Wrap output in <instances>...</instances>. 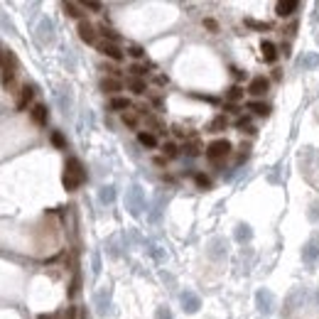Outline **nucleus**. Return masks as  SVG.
Segmentation results:
<instances>
[{"label": "nucleus", "instance_id": "19", "mask_svg": "<svg viewBox=\"0 0 319 319\" xmlns=\"http://www.w3.org/2000/svg\"><path fill=\"white\" fill-rule=\"evenodd\" d=\"M99 27V34L106 40V42H113V44H118V40H121V34H118V30L116 27H110L108 22H101V25H96Z\"/></svg>", "mask_w": 319, "mask_h": 319}, {"label": "nucleus", "instance_id": "15", "mask_svg": "<svg viewBox=\"0 0 319 319\" xmlns=\"http://www.w3.org/2000/svg\"><path fill=\"white\" fill-rule=\"evenodd\" d=\"M299 10V3H295V0H280L275 5V15L277 17H283V20H287V17H295V12Z\"/></svg>", "mask_w": 319, "mask_h": 319}, {"label": "nucleus", "instance_id": "54", "mask_svg": "<svg viewBox=\"0 0 319 319\" xmlns=\"http://www.w3.org/2000/svg\"><path fill=\"white\" fill-rule=\"evenodd\" d=\"M165 162H167V160L162 157V155H157V157H155V165H165Z\"/></svg>", "mask_w": 319, "mask_h": 319}, {"label": "nucleus", "instance_id": "26", "mask_svg": "<svg viewBox=\"0 0 319 319\" xmlns=\"http://www.w3.org/2000/svg\"><path fill=\"white\" fill-rule=\"evenodd\" d=\"M108 108L116 110V113H125V110H130V99H125V96H113L108 101Z\"/></svg>", "mask_w": 319, "mask_h": 319}, {"label": "nucleus", "instance_id": "49", "mask_svg": "<svg viewBox=\"0 0 319 319\" xmlns=\"http://www.w3.org/2000/svg\"><path fill=\"white\" fill-rule=\"evenodd\" d=\"M62 319H77V307H69L64 314H62Z\"/></svg>", "mask_w": 319, "mask_h": 319}, {"label": "nucleus", "instance_id": "21", "mask_svg": "<svg viewBox=\"0 0 319 319\" xmlns=\"http://www.w3.org/2000/svg\"><path fill=\"white\" fill-rule=\"evenodd\" d=\"M121 121H123V125H128V128H138L140 121H143V116H140L138 108H130V110H125V113H121Z\"/></svg>", "mask_w": 319, "mask_h": 319}, {"label": "nucleus", "instance_id": "34", "mask_svg": "<svg viewBox=\"0 0 319 319\" xmlns=\"http://www.w3.org/2000/svg\"><path fill=\"white\" fill-rule=\"evenodd\" d=\"M3 69H10V71H17V57L12 54L10 49H3Z\"/></svg>", "mask_w": 319, "mask_h": 319}, {"label": "nucleus", "instance_id": "40", "mask_svg": "<svg viewBox=\"0 0 319 319\" xmlns=\"http://www.w3.org/2000/svg\"><path fill=\"white\" fill-rule=\"evenodd\" d=\"M162 204H165V199H162V197L155 201L153 214H150V221H153V223H157V221H160V216H162Z\"/></svg>", "mask_w": 319, "mask_h": 319}, {"label": "nucleus", "instance_id": "31", "mask_svg": "<svg viewBox=\"0 0 319 319\" xmlns=\"http://www.w3.org/2000/svg\"><path fill=\"white\" fill-rule=\"evenodd\" d=\"M125 86L130 88V93H135V96H143L145 91H147V84H145V79H135V77L128 79V84H125Z\"/></svg>", "mask_w": 319, "mask_h": 319}, {"label": "nucleus", "instance_id": "2", "mask_svg": "<svg viewBox=\"0 0 319 319\" xmlns=\"http://www.w3.org/2000/svg\"><path fill=\"white\" fill-rule=\"evenodd\" d=\"M231 153H233V145L229 143L226 138H216V140H211V143L204 147V155H207V160H209L214 167L223 165Z\"/></svg>", "mask_w": 319, "mask_h": 319}, {"label": "nucleus", "instance_id": "23", "mask_svg": "<svg viewBox=\"0 0 319 319\" xmlns=\"http://www.w3.org/2000/svg\"><path fill=\"white\" fill-rule=\"evenodd\" d=\"M246 110H251V113L260 116V118H268V116H270V106H268L265 101H248V103H246Z\"/></svg>", "mask_w": 319, "mask_h": 319}, {"label": "nucleus", "instance_id": "29", "mask_svg": "<svg viewBox=\"0 0 319 319\" xmlns=\"http://www.w3.org/2000/svg\"><path fill=\"white\" fill-rule=\"evenodd\" d=\"M182 153L189 155V157H197V155H201V153H204L201 140H199V138H194V140H187V143H184V147H182Z\"/></svg>", "mask_w": 319, "mask_h": 319}, {"label": "nucleus", "instance_id": "46", "mask_svg": "<svg viewBox=\"0 0 319 319\" xmlns=\"http://www.w3.org/2000/svg\"><path fill=\"white\" fill-rule=\"evenodd\" d=\"M84 5V10H91V12H101L103 10V5L101 3H81Z\"/></svg>", "mask_w": 319, "mask_h": 319}, {"label": "nucleus", "instance_id": "24", "mask_svg": "<svg viewBox=\"0 0 319 319\" xmlns=\"http://www.w3.org/2000/svg\"><path fill=\"white\" fill-rule=\"evenodd\" d=\"M297 66H299V69H307V71L317 69V66H319V54H314V52H305V54L299 57Z\"/></svg>", "mask_w": 319, "mask_h": 319}, {"label": "nucleus", "instance_id": "36", "mask_svg": "<svg viewBox=\"0 0 319 319\" xmlns=\"http://www.w3.org/2000/svg\"><path fill=\"white\" fill-rule=\"evenodd\" d=\"M194 184H197L199 189H209L211 187L209 175H204V172H194Z\"/></svg>", "mask_w": 319, "mask_h": 319}, {"label": "nucleus", "instance_id": "42", "mask_svg": "<svg viewBox=\"0 0 319 319\" xmlns=\"http://www.w3.org/2000/svg\"><path fill=\"white\" fill-rule=\"evenodd\" d=\"M125 52H128L133 59H143V57H145V49L140 47V44H128V49H125Z\"/></svg>", "mask_w": 319, "mask_h": 319}, {"label": "nucleus", "instance_id": "52", "mask_svg": "<svg viewBox=\"0 0 319 319\" xmlns=\"http://www.w3.org/2000/svg\"><path fill=\"white\" fill-rule=\"evenodd\" d=\"M167 81H170V79H167V77H162V74H160V77H155V84H157V86H165Z\"/></svg>", "mask_w": 319, "mask_h": 319}, {"label": "nucleus", "instance_id": "20", "mask_svg": "<svg viewBox=\"0 0 319 319\" xmlns=\"http://www.w3.org/2000/svg\"><path fill=\"white\" fill-rule=\"evenodd\" d=\"M0 81H3V86L8 88V91H20V88H17V71L3 69V71H0Z\"/></svg>", "mask_w": 319, "mask_h": 319}, {"label": "nucleus", "instance_id": "14", "mask_svg": "<svg viewBox=\"0 0 319 319\" xmlns=\"http://www.w3.org/2000/svg\"><path fill=\"white\" fill-rule=\"evenodd\" d=\"M123 88H125V84H123L121 79H116V77H103L101 79V91L108 93L110 99H113L116 93H121Z\"/></svg>", "mask_w": 319, "mask_h": 319}, {"label": "nucleus", "instance_id": "17", "mask_svg": "<svg viewBox=\"0 0 319 319\" xmlns=\"http://www.w3.org/2000/svg\"><path fill=\"white\" fill-rule=\"evenodd\" d=\"M260 57H263V62H268V64H275L277 62V47L270 40H263L260 42Z\"/></svg>", "mask_w": 319, "mask_h": 319}, {"label": "nucleus", "instance_id": "10", "mask_svg": "<svg viewBox=\"0 0 319 319\" xmlns=\"http://www.w3.org/2000/svg\"><path fill=\"white\" fill-rule=\"evenodd\" d=\"M96 49H99L101 54L106 57V59H113V62H121L123 59V49L118 47V44L113 42H106V40H99V44H96Z\"/></svg>", "mask_w": 319, "mask_h": 319}, {"label": "nucleus", "instance_id": "25", "mask_svg": "<svg viewBox=\"0 0 319 319\" xmlns=\"http://www.w3.org/2000/svg\"><path fill=\"white\" fill-rule=\"evenodd\" d=\"M226 128H229V116H226V113H219V116L207 125V133H223Z\"/></svg>", "mask_w": 319, "mask_h": 319}, {"label": "nucleus", "instance_id": "6", "mask_svg": "<svg viewBox=\"0 0 319 319\" xmlns=\"http://www.w3.org/2000/svg\"><path fill=\"white\" fill-rule=\"evenodd\" d=\"M77 32L79 37H81V42H86V44H99V27L93 25V22L88 20H81L77 25Z\"/></svg>", "mask_w": 319, "mask_h": 319}, {"label": "nucleus", "instance_id": "18", "mask_svg": "<svg viewBox=\"0 0 319 319\" xmlns=\"http://www.w3.org/2000/svg\"><path fill=\"white\" fill-rule=\"evenodd\" d=\"M62 8H64V12L69 15V17H74V20H79V22L86 20V10H84L81 3H64Z\"/></svg>", "mask_w": 319, "mask_h": 319}, {"label": "nucleus", "instance_id": "53", "mask_svg": "<svg viewBox=\"0 0 319 319\" xmlns=\"http://www.w3.org/2000/svg\"><path fill=\"white\" fill-rule=\"evenodd\" d=\"M231 71H233V77H236V79H243V77H246V74H243L241 69H236V66H233Z\"/></svg>", "mask_w": 319, "mask_h": 319}, {"label": "nucleus", "instance_id": "11", "mask_svg": "<svg viewBox=\"0 0 319 319\" xmlns=\"http://www.w3.org/2000/svg\"><path fill=\"white\" fill-rule=\"evenodd\" d=\"M34 91L37 88L32 86V84H22L20 86V91H17V101H15V108L17 110H25L30 103H32V99H34Z\"/></svg>", "mask_w": 319, "mask_h": 319}, {"label": "nucleus", "instance_id": "48", "mask_svg": "<svg viewBox=\"0 0 319 319\" xmlns=\"http://www.w3.org/2000/svg\"><path fill=\"white\" fill-rule=\"evenodd\" d=\"M101 273V258L99 253H93V275H99Z\"/></svg>", "mask_w": 319, "mask_h": 319}, {"label": "nucleus", "instance_id": "41", "mask_svg": "<svg viewBox=\"0 0 319 319\" xmlns=\"http://www.w3.org/2000/svg\"><path fill=\"white\" fill-rule=\"evenodd\" d=\"M246 27H251V30H258V32H265V30H270V25L268 22H258V20H246Z\"/></svg>", "mask_w": 319, "mask_h": 319}, {"label": "nucleus", "instance_id": "35", "mask_svg": "<svg viewBox=\"0 0 319 319\" xmlns=\"http://www.w3.org/2000/svg\"><path fill=\"white\" fill-rule=\"evenodd\" d=\"M236 128L243 130V133H251V135L255 133L253 123H251V116H238V118H236Z\"/></svg>", "mask_w": 319, "mask_h": 319}, {"label": "nucleus", "instance_id": "55", "mask_svg": "<svg viewBox=\"0 0 319 319\" xmlns=\"http://www.w3.org/2000/svg\"><path fill=\"white\" fill-rule=\"evenodd\" d=\"M0 69H3V49H0Z\"/></svg>", "mask_w": 319, "mask_h": 319}, {"label": "nucleus", "instance_id": "51", "mask_svg": "<svg viewBox=\"0 0 319 319\" xmlns=\"http://www.w3.org/2000/svg\"><path fill=\"white\" fill-rule=\"evenodd\" d=\"M223 108H226V113H238V106H236V103H226V106H223Z\"/></svg>", "mask_w": 319, "mask_h": 319}, {"label": "nucleus", "instance_id": "43", "mask_svg": "<svg viewBox=\"0 0 319 319\" xmlns=\"http://www.w3.org/2000/svg\"><path fill=\"white\" fill-rule=\"evenodd\" d=\"M155 319H175V317H172V312H170V307H167V305H160V307H157V312H155Z\"/></svg>", "mask_w": 319, "mask_h": 319}, {"label": "nucleus", "instance_id": "27", "mask_svg": "<svg viewBox=\"0 0 319 319\" xmlns=\"http://www.w3.org/2000/svg\"><path fill=\"white\" fill-rule=\"evenodd\" d=\"M233 238L238 243H248L251 238H253V229L248 226V223H238L236 226V233H233Z\"/></svg>", "mask_w": 319, "mask_h": 319}, {"label": "nucleus", "instance_id": "28", "mask_svg": "<svg viewBox=\"0 0 319 319\" xmlns=\"http://www.w3.org/2000/svg\"><path fill=\"white\" fill-rule=\"evenodd\" d=\"M248 91H243V86H238V84H233L229 91H226V103H236L238 106V101H243V96H246Z\"/></svg>", "mask_w": 319, "mask_h": 319}, {"label": "nucleus", "instance_id": "50", "mask_svg": "<svg viewBox=\"0 0 319 319\" xmlns=\"http://www.w3.org/2000/svg\"><path fill=\"white\" fill-rule=\"evenodd\" d=\"M283 74H285V71H283V69H280V66H275V69H273V81H280V79H283Z\"/></svg>", "mask_w": 319, "mask_h": 319}, {"label": "nucleus", "instance_id": "8", "mask_svg": "<svg viewBox=\"0 0 319 319\" xmlns=\"http://www.w3.org/2000/svg\"><path fill=\"white\" fill-rule=\"evenodd\" d=\"M268 91H270V79L268 77H253L251 81H248V93L255 96V99L265 96Z\"/></svg>", "mask_w": 319, "mask_h": 319}, {"label": "nucleus", "instance_id": "5", "mask_svg": "<svg viewBox=\"0 0 319 319\" xmlns=\"http://www.w3.org/2000/svg\"><path fill=\"white\" fill-rule=\"evenodd\" d=\"M255 305H258V312H260V314H273V312H275V295H273L270 290L260 287V290L255 292Z\"/></svg>", "mask_w": 319, "mask_h": 319}, {"label": "nucleus", "instance_id": "39", "mask_svg": "<svg viewBox=\"0 0 319 319\" xmlns=\"http://www.w3.org/2000/svg\"><path fill=\"white\" fill-rule=\"evenodd\" d=\"M307 219L312 221V223H319V199H314V201L309 204V209H307Z\"/></svg>", "mask_w": 319, "mask_h": 319}, {"label": "nucleus", "instance_id": "33", "mask_svg": "<svg viewBox=\"0 0 319 319\" xmlns=\"http://www.w3.org/2000/svg\"><path fill=\"white\" fill-rule=\"evenodd\" d=\"M99 199H101V204H113V199H116V187H113V184H106V187H101Z\"/></svg>", "mask_w": 319, "mask_h": 319}, {"label": "nucleus", "instance_id": "7", "mask_svg": "<svg viewBox=\"0 0 319 319\" xmlns=\"http://www.w3.org/2000/svg\"><path fill=\"white\" fill-rule=\"evenodd\" d=\"M93 305H96V312L99 317H106L110 312V287H101L99 292L93 295Z\"/></svg>", "mask_w": 319, "mask_h": 319}, {"label": "nucleus", "instance_id": "12", "mask_svg": "<svg viewBox=\"0 0 319 319\" xmlns=\"http://www.w3.org/2000/svg\"><path fill=\"white\" fill-rule=\"evenodd\" d=\"M319 258V236H312L307 243H305V248H302V260L307 265L317 263Z\"/></svg>", "mask_w": 319, "mask_h": 319}, {"label": "nucleus", "instance_id": "30", "mask_svg": "<svg viewBox=\"0 0 319 319\" xmlns=\"http://www.w3.org/2000/svg\"><path fill=\"white\" fill-rule=\"evenodd\" d=\"M179 155H182V147L177 143H170V140L162 143V157H165V160H177Z\"/></svg>", "mask_w": 319, "mask_h": 319}, {"label": "nucleus", "instance_id": "16", "mask_svg": "<svg viewBox=\"0 0 319 319\" xmlns=\"http://www.w3.org/2000/svg\"><path fill=\"white\" fill-rule=\"evenodd\" d=\"M30 121L34 123V125H47V121H49V108L44 106V103H34L32 108H30Z\"/></svg>", "mask_w": 319, "mask_h": 319}, {"label": "nucleus", "instance_id": "56", "mask_svg": "<svg viewBox=\"0 0 319 319\" xmlns=\"http://www.w3.org/2000/svg\"><path fill=\"white\" fill-rule=\"evenodd\" d=\"M317 302H319V290H317Z\"/></svg>", "mask_w": 319, "mask_h": 319}, {"label": "nucleus", "instance_id": "3", "mask_svg": "<svg viewBox=\"0 0 319 319\" xmlns=\"http://www.w3.org/2000/svg\"><path fill=\"white\" fill-rule=\"evenodd\" d=\"M125 209L130 211V216H143L145 211V192L140 184H130L125 192Z\"/></svg>", "mask_w": 319, "mask_h": 319}, {"label": "nucleus", "instance_id": "47", "mask_svg": "<svg viewBox=\"0 0 319 319\" xmlns=\"http://www.w3.org/2000/svg\"><path fill=\"white\" fill-rule=\"evenodd\" d=\"M295 32H297V20L290 22V27H285V32H283V34H287V37H295Z\"/></svg>", "mask_w": 319, "mask_h": 319}, {"label": "nucleus", "instance_id": "45", "mask_svg": "<svg viewBox=\"0 0 319 319\" xmlns=\"http://www.w3.org/2000/svg\"><path fill=\"white\" fill-rule=\"evenodd\" d=\"M248 155H251V145H248V143H243L241 147H238V162H243V160H246Z\"/></svg>", "mask_w": 319, "mask_h": 319}, {"label": "nucleus", "instance_id": "32", "mask_svg": "<svg viewBox=\"0 0 319 319\" xmlns=\"http://www.w3.org/2000/svg\"><path fill=\"white\" fill-rule=\"evenodd\" d=\"M153 71V64H143V62H138V64H133L130 69H128V74H133L135 79H143L145 74H150Z\"/></svg>", "mask_w": 319, "mask_h": 319}, {"label": "nucleus", "instance_id": "38", "mask_svg": "<svg viewBox=\"0 0 319 319\" xmlns=\"http://www.w3.org/2000/svg\"><path fill=\"white\" fill-rule=\"evenodd\" d=\"M79 292H81V273H74V280L69 285V297H77Z\"/></svg>", "mask_w": 319, "mask_h": 319}, {"label": "nucleus", "instance_id": "44", "mask_svg": "<svg viewBox=\"0 0 319 319\" xmlns=\"http://www.w3.org/2000/svg\"><path fill=\"white\" fill-rule=\"evenodd\" d=\"M201 25H204L209 32H219V22L214 20V17H204V20H201Z\"/></svg>", "mask_w": 319, "mask_h": 319}, {"label": "nucleus", "instance_id": "22", "mask_svg": "<svg viewBox=\"0 0 319 319\" xmlns=\"http://www.w3.org/2000/svg\"><path fill=\"white\" fill-rule=\"evenodd\" d=\"M138 143L143 145V147H147V150H155L160 145V140H157V135L153 130H140L138 133Z\"/></svg>", "mask_w": 319, "mask_h": 319}, {"label": "nucleus", "instance_id": "4", "mask_svg": "<svg viewBox=\"0 0 319 319\" xmlns=\"http://www.w3.org/2000/svg\"><path fill=\"white\" fill-rule=\"evenodd\" d=\"M305 302H307V290H302V287L292 290L285 299V319L292 317V314H297L299 309L305 307Z\"/></svg>", "mask_w": 319, "mask_h": 319}, {"label": "nucleus", "instance_id": "9", "mask_svg": "<svg viewBox=\"0 0 319 319\" xmlns=\"http://www.w3.org/2000/svg\"><path fill=\"white\" fill-rule=\"evenodd\" d=\"M226 251H229V243L223 241V238H211L209 246H207V255H209L211 260H223Z\"/></svg>", "mask_w": 319, "mask_h": 319}, {"label": "nucleus", "instance_id": "1", "mask_svg": "<svg viewBox=\"0 0 319 319\" xmlns=\"http://www.w3.org/2000/svg\"><path fill=\"white\" fill-rule=\"evenodd\" d=\"M86 167L81 165L79 157H69L64 165V175H62V184H64L66 192H77L84 182H86Z\"/></svg>", "mask_w": 319, "mask_h": 319}, {"label": "nucleus", "instance_id": "13", "mask_svg": "<svg viewBox=\"0 0 319 319\" xmlns=\"http://www.w3.org/2000/svg\"><path fill=\"white\" fill-rule=\"evenodd\" d=\"M182 307L187 314H197L199 309H201V299H199L197 292H192V290H184L182 292Z\"/></svg>", "mask_w": 319, "mask_h": 319}, {"label": "nucleus", "instance_id": "37", "mask_svg": "<svg viewBox=\"0 0 319 319\" xmlns=\"http://www.w3.org/2000/svg\"><path fill=\"white\" fill-rule=\"evenodd\" d=\"M49 140H52V145H54V147H59V150H64V147H66V138L59 130H52V133H49Z\"/></svg>", "mask_w": 319, "mask_h": 319}]
</instances>
